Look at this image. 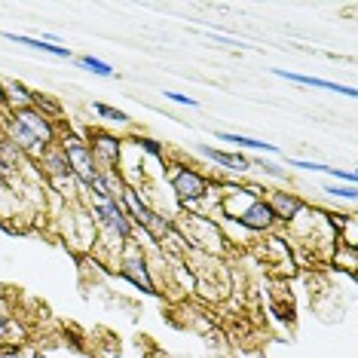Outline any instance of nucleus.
Returning <instances> with one entry per match:
<instances>
[{
	"instance_id": "1",
	"label": "nucleus",
	"mask_w": 358,
	"mask_h": 358,
	"mask_svg": "<svg viewBox=\"0 0 358 358\" xmlns=\"http://www.w3.org/2000/svg\"><path fill=\"white\" fill-rule=\"evenodd\" d=\"M120 206H123V211L129 215V221L135 227H141L153 242H166V236L175 233L172 217H166V215H159L157 208H150L148 199L141 196V190L132 184H123V190H120Z\"/></svg>"
},
{
	"instance_id": "2",
	"label": "nucleus",
	"mask_w": 358,
	"mask_h": 358,
	"mask_svg": "<svg viewBox=\"0 0 358 358\" xmlns=\"http://www.w3.org/2000/svg\"><path fill=\"white\" fill-rule=\"evenodd\" d=\"M59 150L64 153V159H68V166H71V175H74V181L80 187H92L95 184V178H99V166H95V159H92V150H89V144H86V138H80L77 132H68V135H62L59 141Z\"/></svg>"
},
{
	"instance_id": "3",
	"label": "nucleus",
	"mask_w": 358,
	"mask_h": 358,
	"mask_svg": "<svg viewBox=\"0 0 358 358\" xmlns=\"http://www.w3.org/2000/svg\"><path fill=\"white\" fill-rule=\"evenodd\" d=\"M169 187H172V193L178 196L181 206H196L211 193V181L202 172H196L193 166H184V162H178L172 166V175H169Z\"/></svg>"
},
{
	"instance_id": "4",
	"label": "nucleus",
	"mask_w": 358,
	"mask_h": 358,
	"mask_svg": "<svg viewBox=\"0 0 358 358\" xmlns=\"http://www.w3.org/2000/svg\"><path fill=\"white\" fill-rule=\"evenodd\" d=\"M92 215L99 217V224L108 230L120 245H129L135 236V224L129 221V215L120 206V199H108V202H92Z\"/></svg>"
},
{
	"instance_id": "5",
	"label": "nucleus",
	"mask_w": 358,
	"mask_h": 358,
	"mask_svg": "<svg viewBox=\"0 0 358 358\" xmlns=\"http://www.w3.org/2000/svg\"><path fill=\"white\" fill-rule=\"evenodd\" d=\"M120 275L132 285V288H138L141 294H159L157 291V285H153V279H150V270H148V257L141 255V248L138 245H132L129 242L126 245V251H123V257H120Z\"/></svg>"
},
{
	"instance_id": "6",
	"label": "nucleus",
	"mask_w": 358,
	"mask_h": 358,
	"mask_svg": "<svg viewBox=\"0 0 358 358\" xmlns=\"http://www.w3.org/2000/svg\"><path fill=\"white\" fill-rule=\"evenodd\" d=\"M86 144H89V150H92V159H95V166H99V172H117L120 148H123V141H120L117 135L104 132V129H89Z\"/></svg>"
},
{
	"instance_id": "7",
	"label": "nucleus",
	"mask_w": 358,
	"mask_h": 358,
	"mask_svg": "<svg viewBox=\"0 0 358 358\" xmlns=\"http://www.w3.org/2000/svg\"><path fill=\"white\" fill-rule=\"evenodd\" d=\"M236 224L239 227H245V230H251V233H266V230H273L275 224V215H273V208L266 206V199L260 196V199H251L245 208H239L236 215H230Z\"/></svg>"
},
{
	"instance_id": "8",
	"label": "nucleus",
	"mask_w": 358,
	"mask_h": 358,
	"mask_svg": "<svg viewBox=\"0 0 358 358\" xmlns=\"http://www.w3.org/2000/svg\"><path fill=\"white\" fill-rule=\"evenodd\" d=\"M15 120H19L22 126L28 129L31 135L37 138L40 144H43V148H50V144H55L59 141V132H55V123L50 117H43V113L40 110H34V108H19V110H10Z\"/></svg>"
},
{
	"instance_id": "9",
	"label": "nucleus",
	"mask_w": 358,
	"mask_h": 358,
	"mask_svg": "<svg viewBox=\"0 0 358 358\" xmlns=\"http://www.w3.org/2000/svg\"><path fill=\"white\" fill-rule=\"evenodd\" d=\"M37 162H40V169H43V175L50 178L55 187L68 184V190H71V184H77L74 175H71L68 159H64V153L59 150V144H50V148H43V153L37 157Z\"/></svg>"
},
{
	"instance_id": "10",
	"label": "nucleus",
	"mask_w": 358,
	"mask_h": 358,
	"mask_svg": "<svg viewBox=\"0 0 358 358\" xmlns=\"http://www.w3.org/2000/svg\"><path fill=\"white\" fill-rule=\"evenodd\" d=\"M0 129H3V138H6V141H10L13 148H19L22 153H25V157H34V159H37L40 153H43V144H40L37 138L31 135L28 129L22 126V123L13 117L10 110H6V117L0 120Z\"/></svg>"
},
{
	"instance_id": "11",
	"label": "nucleus",
	"mask_w": 358,
	"mask_h": 358,
	"mask_svg": "<svg viewBox=\"0 0 358 358\" xmlns=\"http://www.w3.org/2000/svg\"><path fill=\"white\" fill-rule=\"evenodd\" d=\"M266 206L273 208V215H275V221L279 224H291V221H297L300 215L306 211V202L297 196V193H288V190H266Z\"/></svg>"
},
{
	"instance_id": "12",
	"label": "nucleus",
	"mask_w": 358,
	"mask_h": 358,
	"mask_svg": "<svg viewBox=\"0 0 358 358\" xmlns=\"http://www.w3.org/2000/svg\"><path fill=\"white\" fill-rule=\"evenodd\" d=\"M275 77L282 80H291V83H300V86H313V89H328V92H337V95H346V99H355V89L352 86H340V83H331V80H322V77H306V74H294V71H273Z\"/></svg>"
},
{
	"instance_id": "13",
	"label": "nucleus",
	"mask_w": 358,
	"mask_h": 358,
	"mask_svg": "<svg viewBox=\"0 0 358 358\" xmlns=\"http://www.w3.org/2000/svg\"><path fill=\"white\" fill-rule=\"evenodd\" d=\"M199 153L208 157L211 162H217L227 172H248L251 169V159L242 157V153H230V150H221V148H211V144H199Z\"/></svg>"
},
{
	"instance_id": "14",
	"label": "nucleus",
	"mask_w": 358,
	"mask_h": 358,
	"mask_svg": "<svg viewBox=\"0 0 358 358\" xmlns=\"http://www.w3.org/2000/svg\"><path fill=\"white\" fill-rule=\"evenodd\" d=\"M3 37H6V40H13V43H19V46H28V50H37V52H46V55H55V59H71V50H68V46L46 43V40H40V37L13 34V31H6Z\"/></svg>"
},
{
	"instance_id": "15",
	"label": "nucleus",
	"mask_w": 358,
	"mask_h": 358,
	"mask_svg": "<svg viewBox=\"0 0 358 358\" xmlns=\"http://www.w3.org/2000/svg\"><path fill=\"white\" fill-rule=\"evenodd\" d=\"M217 138L227 144H239V148H248V150H266V153H279L275 144H266V141H257V138H248V135H236V132H217Z\"/></svg>"
},
{
	"instance_id": "16",
	"label": "nucleus",
	"mask_w": 358,
	"mask_h": 358,
	"mask_svg": "<svg viewBox=\"0 0 358 358\" xmlns=\"http://www.w3.org/2000/svg\"><path fill=\"white\" fill-rule=\"evenodd\" d=\"M31 108L40 110L43 117H50V120H55L62 113V104L59 101L50 99V95H43V92H34V89H31Z\"/></svg>"
},
{
	"instance_id": "17",
	"label": "nucleus",
	"mask_w": 358,
	"mask_h": 358,
	"mask_svg": "<svg viewBox=\"0 0 358 358\" xmlns=\"http://www.w3.org/2000/svg\"><path fill=\"white\" fill-rule=\"evenodd\" d=\"M80 68H86V71H92V74H99V77H113L117 71L110 68L104 59H95V55H83V59H77Z\"/></svg>"
},
{
	"instance_id": "18",
	"label": "nucleus",
	"mask_w": 358,
	"mask_h": 358,
	"mask_svg": "<svg viewBox=\"0 0 358 358\" xmlns=\"http://www.w3.org/2000/svg\"><path fill=\"white\" fill-rule=\"evenodd\" d=\"M92 110L99 113V117H104V120H113V123H129V113H126V110H117V108H110V104H101V101H95V104H92Z\"/></svg>"
},
{
	"instance_id": "19",
	"label": "nucleus",
	"mask_w": 358,
	"mask_h": 358,
	"mask_svg": "<svg viewBox=\"0 0 358 358\" xmlns=\"http://www.w3.org/2000/svg\"><path fill=\"white\" fill-rule=\"evenodd\" d=\"M135 148L144 150V153H150V157H157V159H166V148H162L159 141H153V138L138 135V138H135Z\"/></svg>"
},
{
	"instance_id": "20",
	"label": "nucleus",
	"mask_w": 358,
	"mask_h": 358,
	"mask_svg": "<svg viewBox=\"0 0 358 358\" xmlns=\"http://www.w3.org/2000/svg\"><path fill=\"white\" fill-rule=\"evenodd\" d=\"M324 193H331V196H337V199H349V202H352L358 190H355V187H349V184H343V187L328 184V187H324Z\"/></svg>"
},
{
	"instance_id": "21",
	"label": "nucleus",
	"mask_w": 358,
	"mask_h": 358,
	"mask_svg": "<svg viewBox=\"0 0 358 358\" xmlns=\"http://www.w3.org/2000/svg\"><path fill=\"white\" fill-rule=\"evenodd\" d=\"M15 172H19V169H13L10 162H6L3 157H0V190H6V187L13 184V178H15Z\"/></svg>"
},
{
	"instance_id": "22",
	"label": "nucleus",
	"mask_w": 358,
	"mask_h": 358,
	"mask_svg": "<svg viewBox=\"0 0 358 358\" xmlns=\"http://www.w3.org/2000/svg\"><path fill=\"white\" fill-rule=\"evenodd\" d=\"M13 334H15V322L6 313H0V343H6Z\"/></svg>"
},
{
	"instance_id": "23",
	"label": "nucleus",
	"mask_w": 358,
	"mask_h": 358,
	"mask_svg": "<svg viewBox=\"0 0 358 358\" xmlns=\"http://www.w3.org/2000/svg\"><path fill=\"white\" fill-rule=\"evenodd\" d=\"M288 166L291 169H306V172H322L324 175V162H309V159H288Z\"/></svg>"
},
{
	"instance_id": "24",
	"label": "nucleus",
	"mask_w": 358,
	"mask_h": 358,
	"mask_svg": "<svg viewBox=\"0 0 358 358\" xmlns=\"http://www.w3.org/2000/svg\"><path fill=\"white\" fill-rule=\"evenodd\" d=\"M166 99L169 101H175V104H187V108H196V99H190V95H181V92H166Z\"/></svg>"
},
{
	"instance_id": "25",
	"label": "nucleus",
	"mask_w": 358,
	"mask_h": 358,
	"mask_svg": "<svg viewBox=\"0 0 358 358\" xmlns=\"http://www.w3.org/2000/svg\"><path fill=\"white\" fill-rule=\"evenodd\" d=\"M0 110H10V104H6V86L0 83Z\"/></svg>"
},
{
	"instance_id": "26",
	"label": "nucleus",
	"mask_w": 358,
	"mask_h": 358,
	"mask_svg": "<svg viewBox=\"0 0 358 358\" xmlns=\"http://www.w3.org/2000/svg\"><path fill=\"white\" fill-rule=\"evenodd\" d=\"M0 144H3V129H0Z\"/></svg>"
}]
</instances>
